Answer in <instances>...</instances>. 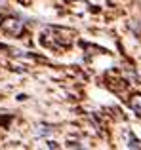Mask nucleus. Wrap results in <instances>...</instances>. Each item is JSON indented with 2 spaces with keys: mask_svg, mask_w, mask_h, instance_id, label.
Masks as SVG:
<instances>
[{
  "mask_svg": "<svg viewBox=\"0 0 141 150\" xmlns=\"http://www.w3.org/2000/svg\"><path fill=\"white\" fill-rule=\"evenodd\" d=\"M50 133H52V127H50V125H40L38 135H50Z\"/></svg>",
  "mask_w": 141,
  "mask_h": 150,
  "instance_id": "nucleus-3",
  "label": "nucleus"
},
{
  "mask_svg": "<svg viewBox=\"0 0 141 150\" xmlns=\"http://www.w3.org/2000/svg\"><path fill=\"white\" fill-rule=\"evenodd\" d=\"M0 27H2L8 34H11V36H19V34L23 33V23L19 21L17 17H6V19H2Z\"/></svg>",
  "mask_w": 141,
  "mask_h": 150,
  "instance_id": "nucleus-1",
  "label": "nucleus"
},
{
  "mask_svg": "<svg viewBox=\"0 0 141 150\" xmlns=\"http://www.w3.org/2000/svg\"><path fill=\"white\" fill-rule=\"evenodd\" d=\"M130 106H132V110H134L135 114H139L141 116V95H134L130 99Z\"/></svg>",
  "mask_w": 141,
  "mask_h": 150,
  "instance_id": "nucleus-2",
  "label": "nucleus"
}]
</instances>
